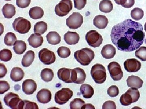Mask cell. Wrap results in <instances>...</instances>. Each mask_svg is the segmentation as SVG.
Segmentation results:
<instances>
[{"instance_id":"6da1fadb","label":"cell","mask_w":146,"mask_h":109,"mask_svg":"<svg viewBox=\"0 0 146 109\" xmlns=\"http://www.w3.org/2000/svg\"><path fill=\"white\" fill-rule=\"evenodd\" d=\"M145 36L142 25L129 19L113 26L110 34L112 43L123 52L138 49L143 43Z\"/></svg>"},{"instance_id":"7a4b0ae2","label":"cell","mask_w":146,"mask_h":109,"mask_svg":"<svg viewBox=\"0 0 146 109\" xmlns=\"http://www.w3.org/2000/svg\"><path fill=\"white\" fill-rule=\"evenodd\" d=\"M74 56L80 64L86 66L90 64L94 60L95 53L91 49L84 48L75 52Z\"/></svg>"},{"instance_id":"3957f363","label":"cell","mask_w":146,"mask_h":109,"mask_svg":"<svg viewBox=\"0 0 146 109\" xmlns=\"http://www.w3.org/2000/svg\"><path fill=\"white\" fill-rule=\"evenodd\" d=\"M4 102L6 106L13 109H23L25 102L20 99L17 94L9 92L4 97Z\"/></svg>"},{"instance_id":"277c9868","label":"cell","mask_w":146,"mask_h":109,"mask_svg":"<svg viewBox=\"0 0 146 109\" xmlns=\"http://www.w3.org/2000/svg\"><path fill=\"white\" fill-rule=\"evenodd\" d=\"M91 74L93 80L97 84H102L107 78L105 68L100 64H96L92 66Z\"/></svg>"},{"instance_id":"5b68a950","label":"cell","mask_w":146,"mask_h":109,"mask_svg":"<svg viewBox=\"0 0 146 109\" xmlns=\"http://www.w3.org/2000/svg\"><path fill=\"white\" fill-rule=\"evenodd\" d=\"M12 25L14 30L21 34H26L31 28L30 22L22 17L16 18L12 24Z\"/></svg>"},{"instance_id":"8992f818","label":"cell","mask_w":146,"mask_h":109,"mask_svg":"<svg viewBox=\"0 0 146 109\" xmlns=\"http://www.w3.org/2000/svg\"><path fill=\"white\" fill-rule=\"evenodd\" d=\"M73 95V91L70 89L63 88L56 92L55 94V101L58 105H64L69 101Z\"/></svg>"},{"instance_id":"52a82bcc","label":"cell","mask_w":146,"mask_h":109,"mask_svg":"<svg viewBox=\"0 0 146 109\" xmlns=\"http://www.w3.org/2000/svg\"><path fill=\"white\" fill-rule=\"evenodd\" d=\"M73 8V4L71 0H61L55 7L56 14L59 17L67 16Z\"/></svg>"},{"instance_id":"ba28073f","label":"cell","mask_w":146,"mask_h":109,"mask_svg":"<svg viewBox=\"0 0 146 109\" xmlns=\"http://www.w3.org/2000/svg\"><path fill=\"white\" fill-rule=\"evenodd\" d=\"M85 39L88 45L94 48L99 47L102 43V36L96 30H91L86 33Z\"/></svg>"},{"instance_id":"9c48e42d","label":"cell","mask_w":146,"mask_h":109,"mask_svg":"<svg viewBox=\"0 0 146 109\" xmlns=\"http://www.w3.org/2000/svg\"><path fill=\"white\" fill-rule=\"evenodd\" d=\"M67 26L71 29L79 28L83 22V17L80 13L74 12L66 20Z\"/></svg>"},{"instance_id":"30bf717a","label":"cell","mask_w":146,"mask_h":109,"mask_svg":"<svg viewBox=\"0 0 146 109\" xmlns=\"http://www.w3.org/2000/svg\"><path fill=\"white\" fill-rule=\"evenodd\" d=\"M108 69L110 76L114 81H119L123 76V72L119 63L113 62L109 63Z\"/></svg>"},{"instance_id":"8fae6325","label":"cell","mask_w":146,"mask_h":109,"mask_svg":"<svg viewBox=\"0 0 146 109\" xmlns=\"http://www.w3.org/2000/svg\"><path fill=\"white\" fill-rule=\"evenodd\" d=\"M38 57L42 62L45 65H50L55 62L54 53L46 48L42 49L38 53Z\"/></svg>"},{"instance_id":"7c38bea8","label":"cell","mask_w":146,"mask_h":109,"mask_svg":"<svg viewBox=\"0 0 146 109\" xmlns=\"http://www.w3.org/2000/svg\"><path fill=\"white\" fill-rule=\"evenodd\" d=\"M86 76L85 72L81 68H76L72 70L71 80L73 83L78 85L83 84L85 81Z\"/></svg>"},{"instance_id":"4fadbf2b","label":"cell","mask_w":146,"mask_h":109,"mask_svg":"<svg viewBox=\"0 0 146 109\" xmlns=\"http://www.w3.org/2000/svg\"><path fill=\"white\" fill-rule=\"evenodd\" d=\"M125 69L127 72H136L141 68V62L134 58L127 59L124 63Z\"/></svg>"},{"instance_id":"5bb4252c","label":"cell","mask_w":146,"mask_h":109,"mask_svg":"<svg viewBox=\"0 0 146 109\" xmlns=\"http://www.w3.org/2000/svg\"><path fill=\"white\" fill-rule=\"evenodd\" d=\"M37 89L36 82L32 79H27L22 84V89L24 93L27 95L34 93Z\"/></svg>"},{"instance_id":"9a60e30c","label":"cell","mask_w":146,"mask_h":109,"mask_svg":"<svg viewBox=\"0 0 146 109\" xmlns=\"http://www.w3.org/2000/svg\"><path fill=\"white\" fill-rule=\"evenodd\" d=\"M36 97L37 101L39 103L47 104L51 100V92L48 89H42L37 93Z\"/></svg>"},{"instance_id":"2e32d148","label":"cell","mask_w":146,"mask_h":109,"mask_svg":"<svg viewBox=\"0 0 146 109\" xmlns=\"http://www.w3.org/2000/svg\"><path fill=\"white\" fill-rule=\"evenodd\" d=\"M72 70L66 68H61L58 70L57 72L58 78L61 81L66 83H73L71 80Z\"/></svg>"},{"instance_id":"e0dca14e","label":"cell","mask_w":146,"mask_h":109,"mask_svg":"<svg viewBox=\"0 0 146 109\" xmlns=\"http://www.w3.org/2000/svg\"><path fill=\"white\" fill-rule=\"evenodd\" d=\"M126 82L128 87L137 89L141 88L144 83L143 81L140 77L134 75L129 76Z\"/></svg>"},{"instance_id":"ac0fdd59","label":"cell","mask_w":146,"mask_h":109,"mask_svg":"<svg viewBox=\"0 0 146 109\" xmlns=\"http://www.w3.org/2000/svg\"><path fill=\"white\" fill-rule=\"evenodd\" d=\"M28 41L30 46L34 48H37L42 45L44 39L41 34L35 33L31 34Z\"/></svg>"},{"instance_id":"d6986e66","label":"cell","mask_w":146,"mask_h":109,"mask_svg":"<svg viewBox=\"0 0 146 109\" xmlns=\"http://www.w3.org/2000/svg\"><path fill=\"white\" fill-rule=\"evenodd\" d=\"M101 53L102 56L105 59H110L115 56L116 50L112 45L108 44L103 47Z\"/></svg>"},{"instance_id":"ffe728a7","label":"cell","mask_w":146,"mask_h":109,"mask_svg":"<svg viewBox=\"0 0 146 109\" xmlns=\"http://www.w3.org/2000/svg\"><path fill=\"white\" fill-rule=\"evenodd\" d=\"M64 40L67 44L74 45L76 44L80 41L79 34L76 32L68 31L64 35Z\"/></svg>"},{"instance_id":"44dd1931","label":"cell","mask_w":146,"mask_h":109,"mask_svg":"<svg viewBox=\"0 0 146 109\" xmlns=\"http://www.w3.org/2000/svg\"><path fill=\"white\" fill-rule=\"evenodd\" d=\"M94 26L100 29H104L107 27L108 24V20L104 15L96 16L93 20Z\"/></svg>"},{"instance_id":"7402d4cb","label":"cell","mask_w":146,"mask_h":109,"mask_svg":"<svg viewBox=\"0 0 146 109\" xmlns=\"http://www.w3.org/2000/svg\"><path fill=\"white\" fill-rule=\"evenodd\" d=\"M25 75V72L22 69L18 67H15L11 72L10 78L14 82H18L23 80Z\"/></svg>"},{"instance_id":"603a6c76","label":"cell","mask_w":146,"mask_h":109,"mask_svg":"<svg viewBox=\"0 0 146 109\" xmlns=\"http://www.w3.org/2000/svg\"><path fill=\"white\" fill-rule=\"evenodd\" d=\"M2 11L5 18L10 19L16 15V7L11 4L7 3L3 7Z\"/></svg>"},{"instance_id":"cb8c5ba5","label":"cell","mask_w":146,"mask_h":109,"mask_svg":"<svg viewBox=\"0 0 146 109\" xmlns=\"http://www.w3.org/2000/svg\"><path fill=\"white\" fill-rule=\"evenodd\" d=\"M80 91L84 98L86 99L91 98L94 93V88L89 84H82L80 87Z\"/></svg>"},{"instance_id":"d4e9b609","label":"cell","mask_w":146,"mask_h":109,"mask_svg":"<svg viewBox=\"0 0 146 109\" xmlns=\"http://www.w3.org/2000/svg\"><path fill=\"white\" fill-rule=\"evenodd\" d=\"M35 54L34 51L30 50L26 52L22 60V64L24 67H28L34 61Z\"/></svg>"},{"instance_id":"484cf974","label":"cell","mask_w":146,"mask_h":109,"mask_svg":"<svg viewBox=\"0 0 146 109\" xmlns=\"http://www.w3.org/2000/svg\"><path fill=\"white\" fill-rule=\"evenodd\" d=\"M47 41L50 44L57 45L61 41V37L56 32L51 31L46 35Z\"/></svg>"},{"instance_id":"4316f807","label":"cell","mask_w":146,"mask_h":109,"mask_svg":"<svg viewBox=\"0 0 146 109\" xmlns=\"http://www.w3.org/2000/svg\"><path fill=\"white\" fill-rule=\"evenodd\" d=\"M44 10L39 7H32L29 11V15L30 17L33 20L41 19L44 16Z\"/></svg>"},{"instance_id":"83f0119b","label":"cell","mask_w":146,"mask_h":109,"mask_svg":"<svg viewBox=\"0 0 146 109\" xmlns=\"http://www.w3.org/2000/svg\"><path fill=\"white\" fill-rule=\"evenodd\" d=\"M27 44L25 42L22 40L17 41L13 45V49L16 54H22L27 50Z\"/></svg>"},{"instance_id":"f1b7e54d","label":"cell","mask_w":146,"mask_h":109,"mask_svg":"<svg viewBox=\"0 0 146 109\" xmlns=\"http://www.w3.org/2000/svg\"><path fill=\"white\" fill-rule=\"evenodd\" d=\"M113 8V4L110 0H102L100 3L99 9L103 13H109L112 11Z\"/></svg>"},{"instance_id":"f546056e","label":"cell","mask_w":146,"mask_h":109,"mask_svg":"<svg viewBox=\"0 0 146 109\" xmlns=\"http://www.w3.org/2000/svg\"><path fill=\"white\" fill-rule=\"evenodd\" d=\"M40 75L43 81L48 83L52 81L54 76V74L52 70L46 68L42 70Z\"/></svg>"},{"instance_id":"4dcf8cb0","label":"cell","mask_w":146,"mask_h":109,"mask_svg":"<svg viewBox=\"0 0 146 109\" xmlns=\"http://www.w3.org/2000/svg\"><path fill=\"white\" fill-rule=\"evenodd\" d=\"M48 25L43 21L37 22L34 25V32L36 34H43L47 31Z\"/></svg>"},{"instance_id":"1f68e13d","label":"cell","mask_w":146,"mask_h":109,"mask_svg":"<svg viewBox=\"0 0 146 109\" xmlns=\"http://www.w3.org/2000/svg\"><path fill=\"white\" fill-rule=\"evenodd\" d=\"M120 102L123 106H128L133 103V100L130 94L127 91L125 93L121 96Z\"/></svg>"},{"instance_id":"d6a6232c","label":"cell","mask_w":146,"mask_h":109,"mask_svg":"<svg viewBox=\"0 0 146 109\" xmlns=\"http://www.w3.org/2000/svg\"><path fill=\"white\" fill-rule=\"evenodd\" d=\"M17 41L16 35L13 32H8L6 34L4 39L5 44L7 46L11 47Z\"/></svg>"},{"instance_id":"836d02e7","label":"cell","mask_w":146,"mask_h":109,"mask_svg":"<svg viewBox=\"0 0 146 109\" xmlns=\"http://www.w3.org/2000/svg\"><path fill=\"white\" fill-rule=\"evenodd\" d=\"M144 15L143 11L141 9L138 7L133 9L131 12V18L136 21L141 20L143 17Z\"/></svg>"},{"instance_id":"e575fe53","label":"cell","mask_w":146,"mask_h":109,"mask_svg":"<svg viewBox=\"0 0 146 109\" xmlns=\"http://www.w3.org/2000/svg\"><path fill=\"white\" fill-rule=\"evenodd\" d=\"M12 53L10 50L4 49L0 51V60L5 62H7L11 60Z\"/></svg>"},{"instance_id":"d590c367","label":"cell","mask_w":146,"mask_h":109,"mask_svg":"<svg viewBox=\"0 0 146 109\" xmlns=\"http://www.w3.org/2000/svg\"><path fill=\"white\" fill-rule=\"evenodd\" d=\"M85 104V102L80 98H75L70 103V108L71 109H80Z\"/></svg>"},{"instance_id":"8d00e7d4","label":"cell","mask_w":146,"mask_h":109,"mask_svg":"<svg viewBox=\"0 0 146 109\" xmlns=\"http://www.w3.org/2000/svg\"><path fill=\"white\" fill-rule=\"evenodd\" d=\"M58 56L62 58H66L70 56L71 51L69 48L66 47H60L57 50Z\"/></svg>"},{"instance_id":"74e56055","label":"cell","mask_w":146,"mask_h":109,"mask_svg":"<svg viewBox=\"0 0 146 109\" xmlns=\"http://www.w3.org/2000/svg\"><path fill=\"white\" fill-rule=\"evenodd\" d=\"M135 55L136 57L143 62L146 61V47H140L135 52Z\"/></svg>"},{"instance_id":"f35d334b","label":"cell","mask_w":146,"mask_h":109,"mask_svg":"<svg viewBox=\"0 0 146 109\" xmlns=\"http://www.w3.org/2000/svg\"><path fill=\"white\" fill-rule=\"evenodd\" d=\"M115 2L125 8H130L134 5L135 0H114Z\"/></svg>"},{"instance_id":"ab89813d","label":"cell","mask_w":146,"mask_h":109,"mask_svg":"<svg viewBox=\"0 0 146 109\" xmlns=\"http://www.w3.org/2000/svg\"><path fill=\"white\" fill-rule=\"evenodd\" d=\"M107 93L110 97H115L119 95V91L117 86L112 85L108 89Z\"/></svg>"},{"instance_id":"60d3db41","label":"cell","mask_w":146,"mask_h":109,"mask_svg":"<svg viewBox=\"0 0 146 109\" xmlns=\"http://www.w3.org/2000/svg\"><path fill=\"white\" fill-rule=\"evenodd\" d=\"M10 88V85L7 81H0V94L1 95L5 93Z\"/></svg>"},{"instance_id":"b9f144b4","label":"cell","mask_w":146,"mask_h":109,"mask_svg":"<svg viewBox=\"0 0 146 109\" xmlns=\"http://www.w3.org/2000/svg\"><path fill=\"white\" fill-rule=\"evenodd\" d=\"M74 1L75 8L78 10H81L84 8L87 2L86 0H74Z\"/></svg>"},{"instance_id":"7bdbcfd3","label":"cell","mask_w":146,"mask_h":109,"mask_svg":"<svg viewBox=\"0 0 146 109\" xmlns=\"http://www.w3.org/2000/svg\"><path fill=\"white\" fill-rule=\"evenodd\" d=\"M25 102L23 109H38V105L34 102L29 101L28 100H24Z\"/></svg>"},{"instance_id":"ee69618b","label":"cell","mask_w":146,"mask_h":109,"mask_svg":"<svg viewBox=\"0 0 146 109\" xmlns=\"http://www.w3.org/2000/svg\"><path fill=\"white\" fill-rule=\"evenodd\" d=\"M31 0H16V4L18 7L25 8L29 6Z\"/></svg>"},{"instance_id":"f6af8a7d","label":"cell","mask_w":146,"mask_h":109,"mask_svg":"<svg viewBox=\"0 0 146 109\" xmlns=\"http://www.w3.org/2000/svg\"><path fill=\"white\" fill-rule=\"evenodd\" d=\"M102 108L103 109H116L117 106L115 102L109 100L104 102Z\"/></svg>"},{"instance_id":"bcb514c9","label":"cell","mask_w":146,"mask_h":109,"mask_svg":"<svg viewBox=\"0 0 146 109\" xmlns=\"http://www.w3.org/2000/svg\"><path fill=\"white\" fill-rule=\"evenodd\" d=\"M7 72V70L5 66L2 63L0 64V78H2L5 76Z\"/></svg>"},{"instance_id":"7dc6e473","label":"cell","mask_w":146,"mask_h":109,"mask_svg":"<svg viewBox=\"0 0 146 109\" xmlns=\"http://www.w3.org/2000/svg\"><path fill=\"white\" fill-rule=\"evenodd\" d=\"M144 29H145V31L146 32V22L145 24V25H144Z\"/></svg>"},{"instance_id":"c3c4849f","label":"cell","mask_w":146,"mask_h":109,"mask_svg":"<svg viewBox=\"0 0 146 109\" xmlns=\"http://www.w3.org/2000/svg\"><path fill=\"white\" fill-rule=\"evenodd\" d=\"M5 1H11V0H5Z\"/></svg>"}]
</instances>
